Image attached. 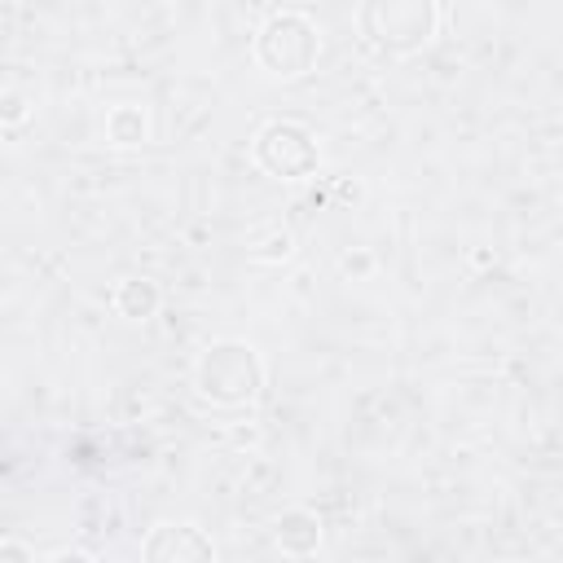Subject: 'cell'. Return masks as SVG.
I'll list each match as a JSON object with an SVG mask.
<instances>
[{"label": "cell", "mask_w": 563, "mask_h": 563, "mask_svg": "<svg viewBox=\"0 0 563 563\" xmlns=\"http://www.w3.org/2000/svg\"><path fill=\"white\" fill-rule=\"evenodd\" d=\"M202 391L216 396V400H246L255 391V356L242 369H224L220 347H211L207 361H202Z\"/></svg>", "instance_id": "1"}, {"label": "cell", "mask_w": 563, "mask_h": 563, "mask_svg": "<svg viewBox=\"0 0 563 563\" xmlns=\"http://www.w3.org/2000/svg\"><path fill=\"white\" fill-rule=\"evenodd\" d=\"M145 554L150 559H167V554H194V559H211V541L198 537V528H154V537L145 541Z\"/></svg>", "instance_id": "2"}]
</instances>
